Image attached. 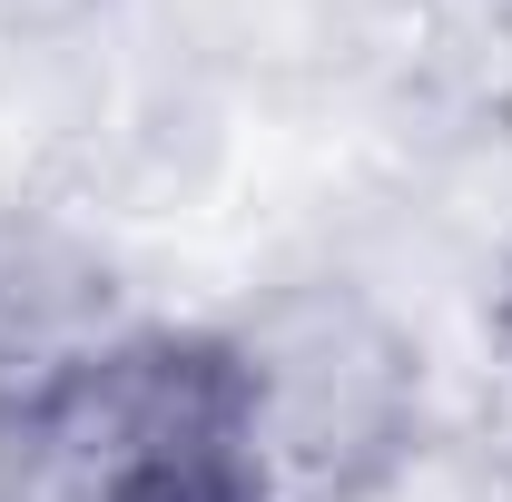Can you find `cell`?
Wrapping results in <instances>:
<instances>
[{
	"mask_svg": "<svg viewBox=\"0 0 512 502\" xmlns=\"http://www.w3.org/2000/svg\"><path fill=\"white\" fill-rule=\"evenodd\" d=\"M256 502H384L424 453V355L365 286H276L227 325Z\"/></svg>",
	"mask_w": 512,
	"mask_h": 502,
	"instance_id": "cell-2",
	"label": "cell"
},
{
	"mask_svg": "<svg viewBox=\"0 0 512 502\" xmlns=\"http://www.w3.org/2000/svg\"><path fill=\"white\" fill-rule=\"evenodd\" d=\"M119 335V276L60 217H0V394Z\"/></svg>",
	"mask_w": 512,
	"mask_h": 502,
	"instance_id": "cell-3",
	"label": "cell"
},
{
	"mask_svg": "<svg viewBox=\"0 0 512 502\" xmlns=\"http://www.w3.org/2000/svg\"><path fill=\"white\" fill-rule=\"evenodd\" d=\"M493 345H503V365H512V256H503V286H493Z\"/></svg>",
	"mask_w": 512,
	"mask_h": 502,
	"instance_id": "cell-4",
	"label": "cell"
},
{
	"mask_svg": "<svg viewBox=\"0 0 512 502\" xmlns=\"http://www.w3.org/2000/svg\"><path fill=\"white\" fill-rule=\"evenodd\" d=\"M0 502H256L227 325H119L10 384Z\"/></svg>",
	"mask_w": 512,
	"mask_h": 502,
	"instance_id": "cell-1",
	"label": "cell"
}]
</instances>
